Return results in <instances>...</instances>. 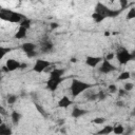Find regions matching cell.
<instances>
[{
	"label": "cell",
	"mask_w": 135,
	"mask_h": 135,
	"mask_svg": "<svg viewBox=\"0 0 135 135\" xmlns=\"http://www.w3.org/2000/svg\"><path fill=\"white\" fill-rule=\"evenodd\" d=\"M109 91H110V93H115V92H117L116 85H115V84H110V85H109Z\"/></svg>",
	"instance_id": "32"
},
{
	"label": "cell",
	"mask_w": 135,
	"mask_h": 135,
	"mask_svg": "<svg viewBox=\"0 0 135 135\" xmlns=\"http://www.w3.org/2000/svg\"><path fill=\"white\" fill-rule=\"evenodd\" d=\"M11 51H12V49H11V47H3V46H1V47H0L1 57H4V56H5V54H6V53H9Z\"/></svg>",
	"instance_id": "28"
},
{
	"label": "cell",
	"mask_w": 135,
	"mask_h": 135,
	"mask_svg": "<svg viewBox=\"0 0 135 135\" xmlns=\"http://www.w3.org/2000/svg\"><path fill=\"white\" fill-rule=\"evenodd\" d=\"M73 102L71 101V99L68 97V96H63L59 101H58V107L59 108H63V109H66L68 107H70Z\"/></svg>",
	"instance_id": "12"
},
{
	"label": "cell",
	"mask_w": 135,
	"mask_h": 135,
	"mask_svg": "<svg viewBox=\"0 0 135 135\" xmlns=\"http://www.w3.org/2000/svg\"><path fill=\"white\" fill-rule=\"evenodd\" d=\"M86 113H88V111H85V110H82V109H79V108L75 107V108L73 109V111H72V117H74V118H79V117H81V116L85 115Z\"/></svg>",
	"instance_id": "14"
},
{
	"label": "cell",
	"mask_w": 135,
	"mask_h": 135,
	"mask_svg": "<svg viewBox=\"0 0 135 135\" xmlns=\"http://www.w3.org/2000/svg\"><path fill=\"white\" fill-rule=\"evenodd\" d=\"M104 35H105V36H109V35H110V33H109V32H105V33H104Z\"/></svg>",
	"instance_id": "45"
},
{
	"label": "cell",
	"mask_w": 135,
	"mask_h": 135,
	"mask_svg": "<svg viewBox=\"0 0 135 135\" xmlns=\"http://www.w3.org/2000/svg\"><path fill=\"white\" fill-rule=\"evenodd\" d=\"M54 49V44L51 40H49L47 38H44L43 40L40 41V51L43 54H47L51 53Z\"/></svg>",
	"instance_id": "5"
},
{
	"label": "cell",
	"mask_w": 135,
	"mask_h": 135,
	"mask_svg": "<svg viewBox=\"0 0 135 135\" xmlns=\"http://www.w3.org/2000/svg\"><path fill=\"white\" fill-rule=\"evenodd\" d=\"M102 60L101 57H94V56H88L86 59H85V63L91 66V68H95L98 63H100Z\"/></svg>",
	"instance_id": "9"
},
{
	"label": "cell",
	"mask_w": 135,
	"mask_h": 135,
	"mask_svg": "<svg viewBox=\"0 0 135 135\" xmlns=\"http://www.w3.org/2000/svg\"><path fill=\"white\" fill-rule=\"evenodd\" d=\"M116 57L120 64H127L129 61H131L133 59L131 53H129L126 49H119L116 53Z\"/></svg>",
	"instance_id": "3"
},
{
	"label": "cell",
	"mask_w": 135,
	"mask_h": 135,
	"mask_svg": "<svg viewBox=\"0 0 135 135\" xmlns=\"http://www.w3.org/2000/svg\"><path fill=\"white\" fill-rule=\"evenodd\" d=\"M116 105H117V107H123V105H124V103H123L122 101H120V100H119V101H117V102H116Z\"/></svg>",
	"instance_id": "39"
},
{
	"label": "cell",
	"mask_w": 135,
	"mask_h": 135,
	"mask_svg": "<svg viewBox=\"0 0 135 135\" xmlns=\"http://www.w3.org/2000/svg\"><path fill=\"white\" fill-rule=\"evenodd\" d=\"M85 98L89 100V101H95L98 99V95L97 93H93V92H88L85 94Z\"/></svg>",
	"instance_id": "20"
},
{
	"label": "cell",
	"mask_w": 135,
	"mask_h": 135,
	"mask_svg": "<svg viewBox=\"0 0 135 135\" xmlns=\"http://www.w3.org/2000/svg\"><path fill=\"white\" fill-rule=\"evenodd\" d=\"M25 18H26V17H25L24 15H22V14H20V13H17V12L11 11L7 21H9V22H12V23H21L22 20H24Z\"/></svg>",
	"instance_id": "7"
},
{
	"label": "cell",
	"mask_w": 135,
	"mask_h": 135,
	"mask_svg": "<svg viewBox=\"0 0 135 135\" xmlns=\"http://www.w3.org/2000/svg\"><path fill=\"white\" fill-rule=\"evenodd\" d=\"M50 25H51V28H52V30H53V28H57V27H58V23H56V22H52Z\"/></svg>",
	"instance_id": "37"
},
{
	"label": "cell",
	"mask_w": 135,
	"mask_h": 135,
	"mask_svg": "<svg viewBox=\"0 0 135 135\" xmlns=\"http://www.w3.org/2000/svg\"><path fill=\"white\" fill-rule=\"evenodd\" d=\"M17 99H18V97L16 96V95H8L7 96V103L8 104H13V103H15L16 101H17Z\"/></svg>",
	"instance_id": "26"
},
{
	"label": "cell",
	"mask_w": 135,
	"mask_h": 135,
	"mask_svg": "<svg viewBox=\"0 0 135 135\" xmlns=\"http://www.w3.org/2000/svg\"><path fill=\"white\" fill-rule=\"evenodd\" d=\"M131 77V73L130 72H122L119 76H118V80H127Z\"/></svg>",
	"instance_id": "24"
},
{
	"label": "cell",
	"mask_w": 135,
	"mask_h": 135,
	"mask_svg": "<svg viewBox=\"0 0 135 135\" xmlns=\"http://www.w3.org/2000/svg\"><path fill=\"white\" fill-rule=\"evenodd\" d=\"M113 133L115 135H121L124 133V128L121 126V124H118V126H115L114 129H113Z\"/></svg>",
	"instance_id": "21"
},
{
	"label": "cell",
	"mask_w": 135,
	"mask_h": 135,
	"mask_svg": "<svg viewBox=\"0 0 135 135\" xmlns=\"http://www.w3.org/2000/svg\"><path fill=\"white\" fill-rule=\"evenodd\" d=\"M119 3H120V9H124V8H127L128 7V5H129V1L128 0H119Z\"/></svg>",
	"instance_id": "29"
},
{
	"label": "cell",
	"mask_w": 135,
	"mask_h": 135,
	"mask_svg": "<svg viewBox=\"0 0 135 135\" xmlns=\"http://www.w3.org/2000/svg\"><path fill=\"white\" fill-rule=\"evenodd\" d=\"M114 58V54L113 53H109V54H107V56H105V60H108V61H110V60H112Z\"/></svg>",
	"instance_id": "34"
},
{
	"label": "cell",
	"mask_w": 135,
	"mask_h": 135,
	"mask_svg": "<svg viewBox=\"0 0 135 135\" xmlns=\"http://www.w3.org/2000/svg\"><path fill=\"white\" fill-rule=\"evenodd\" d=\"M92 18L94 19V21H95L96 23H99V22H101V21H103V20L105 19L104 16H102V15H100V14H98V13H93V14H92Z\"/></svg>",
	"instance_id": "19"
},
{
	"label": "cell",
	"mask_w": 135,
	"mask_h": 135,
	"mask_svg": "<svg viewBox=\"0 0 135 135\" xmlns=\"http://www.w3.org/2000/svg\"><path fill=\"white\" fill-rule=\"evenodd\" d=\"M20 65H21V63L15 59H7L6 60V66H7L9 72H13L17 69H20Z\"/></svg>",
	"instance_id": "10"
},
{
	"label": "cell",
	"mask_w": 135,
	"mask_h": 135,
	"mask_svg": "<svg viewBox=\"0 0 135 135\" xmlns=\"http://www.w3.org/2000/svg\"><path fill=\"white\" fill-rule=\"evenodd\" d=\"M71 61L72 62H77V59L76 58H71Z\"/></svg>",
	"instance_id": "42"
},
{
	"label": "cell",
	"mask_w": 135,
	"mask_h": 135,
	"mask_svg": "<svg viewBox=\"0 0 135 135\" xmlns=\"http://www.w3.org/2000/svg\"><path fill=\"white\" fill-rule=\"evenodd\" d=\"M11 118H12L13 123H14L15 126H17V124L19 123L20 119H21V115H20V113H18L17 111H13L12 114H11Z\"/></svg>",
	"instance_id": "17"
},
{
	"label": "cell",
	"mask_w": 135,
	"mask_h": 135,
	"mask_svg": "<svg viewBox=\"0 0 135 135\" xmlns=\"http://www.w3.org/2000/svg\"><path fill=\"white\" fill-rule=\"evenodd\" d=\"M26 68H27V63H21L20 70H24V69H26Z\"/></svg>",
	"instance_id": "38"
},
{
	"label": "cell",
	"mask_w": 135,
	"mask_h": 135,
	"mask_svg": "<svg viewBox=\"0 0 135 135\" xmlns=\"http://www.w3.org/2000/svg\"><path fill=\"white\" fill-rule=\"evenodd\" d=\"M2 71H3V72H5V73H8V72H9L6 65H3V66H2Z\"/></svg>",
	"instance_id": "40"
},
{
	"label": "cell",
	"mask_w": 135,
	"mask_h": 135,
	"mask_svg": "<svg viewBox=\"0 0 135 135\" xmlns=\"http://www.w3.org/2000/svg\"><path fill=\"white\" fill-rule=\"evenodd\" d=\"M31 23H32V21H31L28 18H25L24 20H22V22L20 23V25H19V26H22V27H24V28L28 30V28L31 27Z\"/></svg>",
	"instance_id": "23"
},
{
	"label": "cell",
	"mask_w": 135,
	"mask_h": 135,
	"mask_svg": "<svg viewBox=\"0 0 135 135\" xmlns=\"http://www.w3.org/2000/svg\"><path fill=\"white\" fill-rule=\"evenodd\" d=\"M0 110H1V113H2V114H4V113H5V112H4V108H3V107H1V108H0Z\"/></svg>",
	"instance_id": "43"
},
{
	"label": "cell",
	"mask_w": 135,
	"mask_h": 135,
	"mask_svg": "<svg viewBox=\"0 0 135 135\" xmlns=\"http://www.w3.org/2000/svg\"><path fill=\"white\" fill-rule=\"evenodd\" d=\"M114 71H116L115 65L112 64L110 61L103 59V60H102V63H101V65H100V68H99V72L102 73V74H109V73L114 72Z\"/></svg>",
	"instance_id": "6"
},
{
	"label": "cell",
	"mask_w": 135,
	"mask_h": 135,
	"mask_svg": "<svg viewBox=\"0 0 135 135\" xmlns=\"http://www.w3.org/2000/svg\"><path fill=\"white\" fill-rule=\"evenodd\" d=\"M26 56H27L28 58H34V57H36V56H37V52H36V51L30 52V53H27V54H26Z\"/></svg>",
	"instance_id": "33"
},
{
	"label": "cell",
	"mask_w": 135,
	"mask_h": 135,
	"mask_svg": "<svg viewBox=\"0 0 135 135\" xmlns=\"http://www.w3.org/2000/svg\"><path fill=\"white\" fill-rule=\"evenodd\" d=\"M50 65H51V62L50 61L44 60V59H37L36 62H35V64H34L33 71L36 72V73H42L47 68H50Z\"/></svg>",
	"instance_id": "4"
},
{
	"label": "cell",
	"mask_w": 135,
	"mask_h": 135,
	"mask_svg": "<svg viewBox=\"0 0 135 135\" xmlns=\"http://www.w3.org/2000/svg\"><path fill=\"white\" fill-rule=\"evenodd\" d=\"M0 135H12V129L2 122L0 124Z\"/></svg>",
	"instance_id": "16"
},
{
	"label": "cell",
	"mask_w": 135,
	"mask_h": 135,
	"mask_svg": "<svg viewBox=\"0 0 135 135\" xmlns=\"http://www.w3.org/2000/svg\"><path fill=\"white\" fill-rule=\"evenodd\" d=\"M97 95H98V100H104V99H105V97H107V95H105V93H104L103 91L98 92V93H97Z\"/></svg>",
	"instance_id": "30"
},
{
	"label": "cell",
	"mask_w": 135,
	"mask_h": 135,
	"mask_svg": "<svg viewBox=\"0 0 135 135\" xmlns=\"http://www.w3.org/2000/svg\"><path fill=\"white\" fill-rule=\"evenodd\" d=\"M92 122L95 123V124H102L103 122H105V118H103V117H96L95 119L92 120Z\"/></svg>",
	"instance_id": "27"
},
{
	"label": "cell",
	"mask_w": 135,
	"mask_h": 135,
	"mask_svg": "<svg viewBox=\"0 0 135 135\" xmlns=\"http://www.w3.org/2000/svg\"><path fill=\"white\" fill-rule=\"evenodd\" d=\"M62 81H63V77L62 78H50L46 82V88L50 91H56V89Z\"/></svg>",
	"instance_id": "8"
},
{
	"label": "cell",
	"mask_w": 135,
	"mask_h": 135,
	"mask_svg": "<svg viewBox=\"0 0 135 135\" xmlns=\"http://www.w3.org/2000/svg\"><path fill=\"white\" fill-rule=\"evenodd\" d=\"M26 28H24V27H22V26H19V28H18V31L16 32V34H15V38H17V39H22V38H24L25 37V35H26Z\"/></svg>",
	"instance_id": "18"
},
{
	"label": "cell",
	"mask_w": 135,
	"mask_h": 135,
	"mask_svg": "<svg viewBox=\"0 0 135 135\" xmlns=\"http://www.w3.org/2000/svg\"><path fill=\"white\" fill-rule=\"evenodd\" d=\"M65 70L63 69H53L50 73V78H62Z\"/></svg>",
	"instance_id": "11"
},
{
	"label": "cell",
	"mask_w": 135,
	"mask_h": 135,
	"mask_svg": "<svg viewBox=\"0 0 135 135\" xmlns=\"http://www.w3.org/2000/svg\"><path fill=\"white\" fill-rule=\"evenodd\" d=\"M21 49H22V51H23L25 54H27V53H30V52L35 51L36 45H35L34 43H32V42H24V43L21 45Z\"/></svg>",
	"instance_id": "13"
},
{
	"label": "cell",
	"mask_w": 135,
	"mask_h": 135,
	"mask_svg": "<svg viewBox=\"0 0 135 135\" xmlns=\"http://www.w3.org/2000/svg\"><path fill=\"white\" fill-rule=\"evenodd\" d=\"M131 55H132V58H133V59H135V50L131 53Z\"/></svg>",
	"instance_id": "41"
},
{
	"label": "cell",
	"mask_w": 135,
	"mask_h": 135,
	"mask_svg": "<svg viewBox=\"0 0 135 135\" xmlns=\"http://www.w3.org/2000/svg\"><path fill=\"white\" fill-rule=\"evenodd\" d=\"M121 12H122V9H112V8H109V7H107L101 2H97L96 6H95V13H98V14L104 16L105 18H115Z\"/></svg>",
	"instance_id": "2"
},
{
	"label": "cell",
	"mask_w": 135,
	"mask_h": 135,
	"mask_svg": "<svg viewBox=\"0 0 135 135\" xmlns=\"http://www.w3.org/2000/svg\"><path fill=\"white\" fill-rule=\"evenodd\" d=\"M132 132H133V129H132V128H128V130L123 133V135H131Z\"/></svg>",
	"instance_id": "36"
},
{
	"label": "cell",
	"mask_w": 135,
	"mask_h": 135,
	"mask_svg": "<svg viewBox=\"0 0 135 135\" xmlns=\"http://www.w3.org/2000/svg\"><path fill=\"white\" fill-rule=\"evenodd\" d=\"M123 89L127 91V92H129V91H131L132 89H133V83L132 82H127L126 84H124V86H123Z\"/></svg>",
	"instance_id": "31"
},
{
	"label": "cell",
	"mask_w": 135,
	"mask_h": 135,
	"mask_svg": "<svg viewBox=\"0 0 135 135\" xmlns=\"http://www.w3.org/2000/svg\"><path fill=\"white\" fill-rule=\"evenodd\" d=\"M35 107H36L37 111H38V112H39V113H40L44 118H46V117H47V113L45 112V110L43 109V107H41L40 104H38V103H36V102H35Z\"/></svg>",
	"instance_id": "22"
},
{
	"label": "cell",
	"mask_w": 135,
	"mask_h": 135,
	"mask_svg": "<svg viewBox=\"0 0 135 135\" xmlns=\"http://www.w3.org/2000/svg\"><path fill=\"white\" fill-rule=\"evenodd\" d=\"M132 75H133V77H134V78H135V73H133V74H132Z\"/></svg>",
	"instance_id": "46"
},
{
	"label": "cell",
	"mask_w": 135,
	"mask_h": 135,
	"mask_svg": "<svg viewBox=\"0 0 135 135\" xmlns=\"http://www.w3.org/2000/svg\"><path fill=\"white\" fill-rule=\"evenodd\" d=\"M134 18H135V7H131L129 13L127 14V19L131 20V19H134Z\"/></svg>",
	"instance_id": "25"
},
{
	"label": "cell",
	"mask_w": 135,
	"mask_h": 135,
	"mask_svg": "<svg viewBox=\"0 0 135 135\" xmlns=\"http://www.w3.org/2000/svg\"><path fill=\"white\" fill-rule=\"evenodd\" d=\"M118 95L119 96H124V95H127V91L124 89H119L118 90Z\"/></svg>",
	"instance_id": "35"
},
{
	"label": "cell",
	"mask_w": 135,
	"mask_h": 135,
	"mask_svg": "<svg viewBox=\"0 0 135 135\" xmlns=\"http://www.w3.org/2000/svg\"><path fill=\"white\" fill-rule=\"evenodd\" d=\"M92 88V84L88 83V82H83L81 80H78V79H73L72 80V83H71V93H72V96L76 97L78 95H80L82 92H85L86 90L91 89Z\"/></svg>",
	"instance_id": "1"
},
{
	"label": "cell",
	"mask_w": 135,
	"mask_h": 135,
	"mask_svg": "<svg viewBox=\"0 0 135 135\" xmlns=\"http://www.w3.org/2000/svg\"><path fill=\"white\" fill-rule=\"evenodd\" d=\"M131 114H132V116H135V108L132 110V113H131Z\"/></svg>",
	"instance_id": "44"
},
{
	"label": "cell",
	"mask_w": 135,
	"mask_h": 135,
	"mask_svg": "<svg viewBox=\"0 0 135 135\" xmlns=\"http://www.w3.org/2000/svg\"><path fill=\"white\" fill-rule=\"evenodd\" d=\"M113 129H114V127H112V126H105L100 131L95 133V135H110L113 132Z\"/></svg>",
	"instance_id": "15"
}]
</instances>
